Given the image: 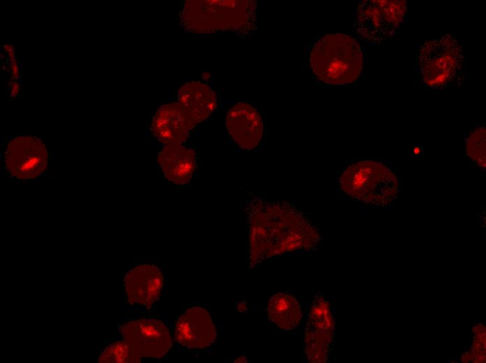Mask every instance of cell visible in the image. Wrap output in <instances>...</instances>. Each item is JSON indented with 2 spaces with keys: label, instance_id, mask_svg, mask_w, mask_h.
<instances>
[{
  "label": "cell",
  "instance_id": "obj_16",
  "mask_svg": "<svg viewBox=\"0 0 486 363\" xmlns=\"http://www.w3.org/2000/svg\"><path fill=\"white\" fill-rule=\"evenodd\" d=\"M267 313L277 326L291 330L299 325L302 318V307L298 301L288 293H277L270 299Z\"/></svg>",
  "mask_w": 486,
  "mask_h": 363
},
{
  "label": "cell",
  "instance_id": "obj_7",
  "mask_svg": "<svg viewBox=\"0 0 486 363\" xmlns=\"http://www.w3.org/2000/svg\"><path fill=\"white\" fill-rule=\"evenodd\" d=\"M406 13V1H362L355 13L354 32L367 43L380 44L395 34Z\"/></svg>",
  "mask_w": 486,
  "mask_h": 363
},
{
  "label": "cell",
  "instance_id": "obj_13",
  "mask_svg": "<svg viewBox=\"0 0 486 363\" xmlns=\"http://www.w3.org/2000/svg\"><path fill=\"white\" fill-rule=\"evenodd\" d=\"M177 103L191 130L214 111L217 100L209 86L199 82H190L179 89Z\"/></svg>",
  "mask_w": 486,
  "mask_h": 363
},
{
  "label": "cell",
  "instance_id": "obj_1",
  "mask_svg": "<svg viewBox=\"0 0 486 363\" xmlns=\"http://www.w3.org/2000/svg\"><path fill=\"white\" fill-rule=\"evenodd\" d=\"M246 214L250 267L275 256L312 251L321 241L319 228L290 202L253 197Z\"/></svg>",
  "mask_w": 486,
  "mask_h": 363
},
{
  "label": "cell",
  "instance_id": "obj_2",
  "mask_svg": "<svg viewBox=\"0 0 486 363\" xmlns=\"http://www.w3.org/2000/svg\"><path fill=\"white\" fill-rule=\"evenodd\" d=\"M335 192L342 200L388 207L402 194V174L384 159L353 158L339 170Z\"/></svg>",
  "mask_w": 486,
  "mask_h": 363
},
{
  "label": "cell",
  "instance_id": "obj_8",
  "mask_svg": "<svg viewBox=\"0 0 486 363\" xmlns=\"http://www.w3.org/2000/svg\"><path fill=\"white\" fill-rule=\"evenodd\" d=\"M120 336L140 357L160 358L170 350L172 339L165 324L155 318H141L119 327Z\"/></svg>",
  "mask_w": 486,
  "mask_h": 363
},
{
  "label": "cell",
  "instance_id": "obj_4",
  "mask_svg": "<svg viewBox=\"0 0 486 363\" xmlns=\"http://www.w3.org/2000/svg\"><path fill=\"white\" fill-rule=\"evenodd\" d=\"M249 1H188L181 13L184 27L196 33L245 30L255 17Z\"/></svg>",
  "mask_w": 486,
  "mask_h": 363
},
{
  "label": "cell",
  "instance_id": "obj_12",
  "mask_svg": "<svg viewBox=\"0 0 486 363\" xmlns=\"http://www.w3.org/2000/svg\"><path fill=\"white\" fill-rule=\"evenodd\" d=\"M216 336V329L209 313L200 306L186 310L175 325V340L189 348H207L214 343Z\"/></svg>",
  "mask_w": 486,
  "mask_h": 363
},
{
  "label": "cell",
  "instance_id": "obj_17",
  "mask_svg": "<svg viewBox=\"0 0 486 363\" xmlns=\"http://www.w3.org/2000/svg\"><path fill=\"white\" fill-rule=\"evenodd\" d=\"M464 152L473 165L485 169V127L476 126L469 131L463 141Z\"/></svg>",
  "mask_w": 486,
  "mask_h": 363
},
{
  "label": "cell",
  "instance_id": "obj_14",
  "mask_svg": "<svg viewBox=\"0 0 486 363\" xmlns=\"http://www.w3.org/2000/svg\"><path fill=\"white\" fill-rule=\"evenodd\" d=\"M191 131L177 103L161 105L153 115L149 133L157 142L167 145L182 144Z\"/></svg>",
  "mask_w": 486,
  "mask_h": 363
},
{
  "label": "cell",
  "instance_id": "obj_3",
  "mask_svg": "<svg viewBox=\"0 0 486 363\" xmlns=\"http://www.w3.org/2000/svg\"><path fill=\"white\" fill-rule=\"evenodd\" d=\"M363 64V52L358 42L341 33L321 37L309 51L310 74L315 82L325 87L353 83L360 76Z\"/></svg>",
  "mask_w": 486,
  "mask_h": 363
},
{
  "label": "cell",
  "instance_id": "obj_18",
  "mask_svg": "<svg viewBox=\"0 0 486 363\" xmlns=\"http://www.w3.org/2000/svg\"><path fill=\"white\" fill-rule=\"evenodd\" d=\"M140 356L125 340L108 346L98 357L99 362H138Z\"/></svg>",
  "mask_w": 486,
  "mask_h": 363
},
{
  "label": "cell",
  "instance_id": "obj_11",
  "mask_svg": "<svg viewBox=\"0 0 486 363\" xmlns=\"http://www.w3.org/2000/svg\"><path fill=\"white\" fill-rule=\"evenodd\" d=\"M163 285V276L159 267L151 264L140 265L124 276L126 299L130 305L149 308L158 299Z\"/></svg>",
  "mask_w": 486,
  "mask_h": 363
},
{
  "label": "cell",
  "instance_id": "obj_6",
  "mask_svg": "<svg viewBox=\"0 0 486 363\" xmlns=\"http://www.w3.org/2000/svg\"><path fill=\"white\" fill-rule=\"evenodd\" d=\"M463 61L462 47L457 39L447 34L425 43L420 48L418 66L425 87L441 89L455 78Z\"/></svg>",
  "mask_w": 486,
  "mask_h": 363
},
{
  "label": "cell",
  "instance_id": "obj_10",
  "mask_svg": "<svg viewBox=\"0 0 486 363\" xmlns=\"http://www.w3.org/2000/svg\"><path fill=\"white\" fill-rule=\"evenodd\" d=\"M332 318L327 302L321 297L314 299L307 318L304 350L311 362H324L331 339Z\"/></svg>",
  "mask_w": 486,
  "mask_h": 363
},
{
  "label": "cell",
  "instance_id": "obj_9",
  "mask_svg": "<svg viewBox=\"0 0 486 363\" xmlns=\"http://www.w3.org/2000/svg\"><path fill=\"white\" fill-rule=\"evenodd\" d=\"M225 125L232 142L242 151H253L263 140V117L249 103L240 102L231 107L226 115Z\"/></svg>",
  "mask_w": 486,
  "mask_h": 363
},
{
  "label": "cell",
  "instance_id": "obj_5",
  "mask_svg": "<svg viewBox=\"0 0 486 363\" xmlns=\"http://www.w3.org/2000/svg\"><path fill=\"white\" fill-rule=\"evenodd\" d=\"M50 157L47 144L36 136L6 135L1 141V171L10 179L28 181L41 177Z\"/></svg>",
  "mask_w": 486,
  "mask_h": 363
},
{
  "label": "cell",
  "instance_id": "obj_15",
  "mask_svg": "<svg viewBox=\"0 0 486 363\" xmlns=\"http://www.w3.org/2000/svg\"><path fill=\"white\" fill-rule=\"evenodd\" d=\"M157 160L165 177L173 184H187L193 177L196 168L195 154L182 144L163 145Z\"/></svg>",
  "mask_w": 486,
  "mask_h": 363
}]
</instances>
